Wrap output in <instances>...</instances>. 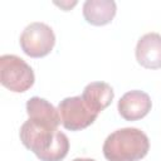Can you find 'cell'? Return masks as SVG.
<instances>
[{
    "mask_svg": "<svg viewBox=\"0 0 161 161\" xmlns=\"http://www.w3.org/2000/svg\"><path fill=\"white\" fill-rule=\"evenodd\" d=\"M19 136L21 143L40 161H62L69 151L67 135L47 121L28 118L21 125Z\"/></svg>",
    "mask_w": 161,
    "mask_h": 161,
    "instance_id": "cell-1",
    "label": "cell"
},
{
    "mask_svg": "<svg viewBox=\"0 0 161 161\" xmlns=\"http://www.w3.org/2000/svg\"><path fill=\"white\" fill-rule=\"evenodd\" d=\"M102 150L108 161H138L147 155L150 141L140 128L125 127L108 135Z\"/></svg>",
    "mask_w": 161,
    "mask_h": 161,
    "instance_id": "cell-2",
    "label": "cell"
},
{
    "mask_svg": "<svg viewBox=\"0 0 161 161\" xmlns=\"http://www.w3.org/2000/svg\"><path fill=\"white\" fill-rule=\"evenodd\" d=\"M35 75L33 68L15 54L0 57V82L11 92L21 93L33 87Z\"/></svg>",
    "mask_w": 161,
    "mask_h": 161,
    "instance_id": "cell-3",
    "label": "cell"
},
{
    "mask_svg": "<svg viewBox=\"0 0 161 161\" xmlns=\"http://www.w3.org/2000/svg\"><path fill=\"white\" fill-rule=\"evenodd\" d=\"M19 42L26 55L31 58H42L52 52L55 44V35L53 29L45 23L34 21L25 26Z\"/></svg>",
    "mask_w": 161,
    "mask_h": 161,
    "instance_id": "cell-4",
    "label": "cell"
},
{
    "mask_svg": "<svg viewBox=\"0 0 161 161\" xmlns=\"http://www.w3.org/2000/svg\"><path fill=\"white\" fill-rule=\"evenodd\" d=\"M62 125L69 131H80L91 126L98 113L92 111L80 96L67 97L60 101L58 106Z\"/></svg>",
    "mask_w": 161,
    "mask_h": 161,
    "instance_id": "cell-5",
    "label": "cell"
},
{
    "mask_svg": "<svg viewBox=\"0 0 161 161\" xmlns=\"http://www.w3.org/2000/svg\"><path fill=\"white\" fill-rule=\"evenodd\" d=\"M152 107L150 96L143 91H130L126 92L118 101V113L126 121H136L143 118Z\"/></svg>",
    "mask_w": 161,
    "mask_h": 161,
    "instance_id": "cell-6",
    "label": "cell"
},
{
    "mask_svg": "<svg viewBox=\"0 0 161 161\" xmlns=\"http://www.w3.org/2000/svg\"><path fill=\"white\" fill-rule=\"evenodd\" d=\"M136 59L147 69L161 68V34L147 33L142 35L136 45Z\"/></svg>",
    "mask_w": 161,
    "mask_h": 161,
    "instance_id": "cell-7",
    "label": "cell"
},
{
    "mask_svg": "<svg viewBox=\"0 0 161 161\" xmlns=\"http://www.w3.org/2000/svg\"><path fill=\"white\" fill-rule=\"evenodd\" d=\"M80 97L92 111L99 113L112 103L114 92L106 82H92L84 87Z\"/></svg>",
    "mask_w": 161,
    "mask_h": 161,
    "instance_id": "cell-8",
    "label": "cell"
},
{
    "mask_svg": "<svg viewBox=\"0 0 161 161\" xmlns=\"http://www.w3.org/2000/svg\"><path fill=\"white\" fill-rule=\"evenodd\" d=\"M117 11L113 0H87L83 4V16L87 23L102 26L112 21Z\"/></svg>",
    "mask_w": 161,
    "mask_h": 161,
    "instance_id": "cell-9",
    "label": "cell"
},
{
    "mask_svg": "<svg viewBox=\"0 0 161 161\" xmlns=\"http://www.w3.org/2000/svg\"><path fill=\"white\" fill-rule=\"evenodd\" d=\"M26 113L29 118L39 119V121H47L55 126H59L60 116L58 109L47 99L40 97H31L26 102Z\"/></svg>",
    "mask_w": 161,
    "mask_h": 161,
    "instance_id": "cell-10",
    "label": "cell"
},
{
    "mask_svg": "<svg viewBox=\"0 0 161 161\" xmlns=\"http://www.w3.org/2000/svg\"><path fill=\"white\" fill-rule=\"evenodd\" d=\"M57 5H59L60 8H63L64 10H69L72 6H74L77 4V1H72V3H55Z\"/></svg>",
    "mask_w": 161,
    "mask_h": 161,
    "instance_id": "cell-11",
    "label": "cell"
},
{
    "mask_svg": "<svg viewBox=\"0 0 161 161\" xmlns=\"http://www.w3.org/2000/svg\"><path fill=\"white\" fill-rule=\"evenodd\" d=\"M72 161H96V160H93V158H86V157H77V158H74Z\"/></svg>",
    "mask_w": 161,
    "mask_h": 161,
    "instance_id": "cell-12",
    "label": "cell"
}]
</instances>
